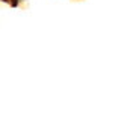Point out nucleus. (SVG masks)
<instances>
[{"instance_id":"obj_1","label":"nucleus","mask_w":130,"mask_h":129,"mask_svg":"<svg viewBox=\"0 0 130 129\" xmlns=\"http://www.w3.org/2000/svg\"><path fill=\"white\" fill-rule=\"evenodd\" d=\"M18 3H20V0H11V6H12V8H17Z\"/></svg>"}]
</instances>
